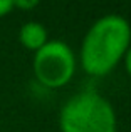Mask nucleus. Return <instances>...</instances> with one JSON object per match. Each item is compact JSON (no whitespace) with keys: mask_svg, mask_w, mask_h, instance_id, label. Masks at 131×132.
<instances>
[{"mask_svg":"<svg viewBox=\"0 0 131 132\" xmlns=\"http://www.w3.org/2000/svg\"><path fill=\"white\" fill-rule=\"evenodd\" d=\"M131 42V27L123 15L108 13L88 30L81 45V64L88 74L106 75L126 54Z\"/></svg>","mask_w":131,"mask_h":132,"instance_id":"obj_1","label":"nucleus"},{"mask_svg":"<svg viewBox=\"0 0 131 132\" xmlns=\"http://www.w3.org/2000/svg\"><path fill=\"white\" fill-rule=\"evenodd\" d=\"M59 126L62 132H116V112L108 99L84 90L64 104Z\"/></svg>","mask_w":131,"mask_h":132,"instance_id":"obj_2","label":"nucleus"},{"mask_svg":"<svg viewBox=\"0 0 131 132\" xmlns=\"http://www.w3.org/2000/svg\"><path fill=\"white\" fill-rule=\"evenodd\" d=\"M76 59L71 47L62 40H47L34 55V74L46 87H62L72 79Z\"/></svg>","mask_w":131,"mask_h":132,"instance_id":"obj_3","label":"nucleus"},{"mask_svg":"<svg viewBox=\"0 0 131 132\" xmlns=\"http://www.w3.org/2000/svg\"><path fill=\"white\" fill-rule=\"evenodd\" d=\"M19 40L25 48L37 52L39 48H42L47 44V30L40 22L30 20V22H25L20 27Z\"/></svg>","mask_w":131,"mask_h":132,"instance_id":"obj_4","label":"nucleus"},{"mask_svg":"<svg viewBox=\"0 0 131 132\" xmlns=\"http://www.w3.org/2000/svg\"><path fill=\"white\" fill-rule=\"evenodd\" d=\"M13 2V9H24V10H29V9H34V7L39 5L37 0H12Z\"/></svg>","mask_w":131,"mask_h":132,"instance_id":"obj_5","label":"nucleus"},{"mask_svg":"<svg viewBox=\"0 0 131 132\" xmlns=\"http://www.w3.org/2000/svg\"><path fill=\"white\" fill-rule=\"evenodd\" d=\"M13 9L12 0H0V17H5L7 13H10Z\"/></svg>","mask_w":131,"mask_h":132,"instance_id":"obj_6","label":"nucleus"},{"mask_svg":"<svg viewBox=\"0 0 131 132\" xmlns=\"http://www.w3.org/2000/svg\"><path fill=\"white\" fill-rule=\"evenodd\" d=\"M125 65H126L128 74L131 75V45L128 47V50H126V54H125Z\"/></svg>","mask_w":131,"mask_h":132,"instance_id":"obj_7","label":"nucleus"}]
</instances>
